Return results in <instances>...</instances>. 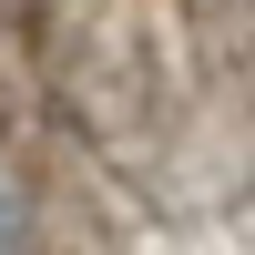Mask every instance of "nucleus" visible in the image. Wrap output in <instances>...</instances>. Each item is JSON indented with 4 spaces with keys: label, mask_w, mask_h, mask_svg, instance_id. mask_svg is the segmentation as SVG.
Listing matches in <instances>:
<instances>
[{
    "label": "nucleus",
    "mask_w": 255,
    "mask_h": 255,
    "mask_svg": "<svg viewBox=\"0 0 255 255\" xmlns=\"http://www.w3.org/2000/svg\"><path fill=\"white\" fill-rule=\"evenodd\" d=\"M0 255H20V184L0 174Z\"/></svg>",
    "instance_id": "obj_1"
}]
</instances>
